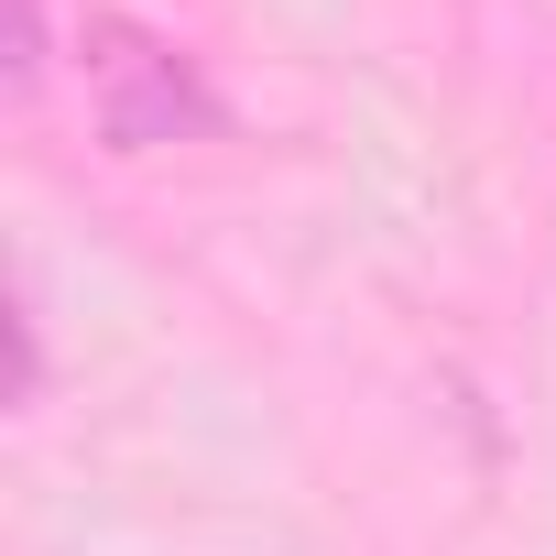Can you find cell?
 I'll return each mask as SVG.
<instances>
[{
  "mask_svg": "<svg viewBox=\"0 0 556 556\" xmlns=\"http://www.w3.org/2000/svg\"><path fill=\"white\" fill-rule=\"evenodd\" d=\"M77 66H88V121H99V142H110V153L197 142V131H218V121H229V110H218V88L186 66V45H164V34H153V23H131V12H88Z\"/></svg>",
  "mask_w": 556,
  "mask_h": 556,
  "instance_id": "1",
  "label": "cell"
}]
</instances>
